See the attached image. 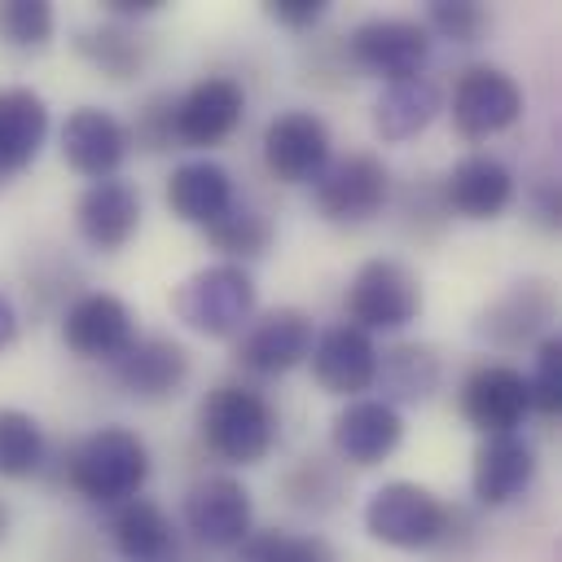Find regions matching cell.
<instances>
[{"mask_svg":"<svg viewBox=\"0 0 562 562\" xmlns=\"http://www.w3.org/2000/svg\"><path fill=\"white\" fill-rule=\"evenodd\" d=\"M277 408L246 382H220L198 404V435L228 465H259L277 443Z\"/></svg>","mask_w":562,"mask_h":562,"instance_id":"cell-1","label":"cell"},{"mask_svg":"<svg viewBox=\"0 0 562 562\" xmlns=\"http://www.w3.org/2000/svg\"><path fill=\"white\" fill-rule=\"evenodd\" d=\"M149 479V448L127 426H97L66 457V483L92 505H123Z\"/></svg>","mask_w":562,"mask_h":562,"instance_id":"cell-2","label":"cell"},{"mask_svg":"<svg viewBox=\"0 0 562 562\" xmlns=\"http://www.w3.org/2000/svg\"><path fill=\"white\" fill-rule=\"evenodd\" d=\"M171 312L180 325H189L202 338H233L255 321V277L241 263H206L193 268L180 285H171Z\"/></svg>","mask_w":562,"mask_h":562,"instance_id":"cell-3","label":"cell"},{"mask_svg":"<svg viewBox=\"0 0 562 562\" xmlns=\"http://www.w3.org/2000/svg\"><path fill=\"white\" fill-rule=\"evenodd\" d=\"M452 527V509L413 479H391L364 501V531L386 549H435Z\"/></svg>","mask_w":562,"mask_h":562,"instance_id":"cell-4","label":"cell"},{"mask_svg":"<svg viewBox=\"0 0 562 562\" xmlns=\"http://www.w3.org/2000/svg\"><path fill=\"white\" fill-rule=\"evenodd\" d=\"M347 325L373 334H395L422 312V281L400 259H364L347 281Z\"/></svg>","mask_w":562,"mask_h":562,"instance_id":"cell-5","label":"cell"},{"mask_svg":"<svg viewBox=\"0 0 562 562\" xmlns=\"http://www.w3.org/2000/svg\"><path fill=\"white\" fill-rule=\"evenodd\" d=\"M312 202L329 224H369L391 202V167L378 154L329 158V167L312 180Z\"/></svg>","mask_w":562,"mask_h":562,"instance_id":"cell-6","label":"cell"},{"mask_svg":"<svg viewBox=\"0 0 562 562\" xmlns=\"http://www.w3.org/2000/svg\"><path fill=\"white\" fill-rule=\"evenodd\" d=\"M448 114H452V127H457L461 140L501 136L522 114V88L509 70H501L492 61H474L457 75Z\"/></svg>","mask_w":562,"mask_h":562,"instance_id":"cell-7","label":"cell"},{"mask_svg":"<svg viewBox=\"0 0 562 562\" xmlns=\"http://www.w3.org/2000/svg\"><path fill=\"white\" fill-rule=\"evenodd\" d=\"M347 53L382 83L413 79L430 61V31L417 18H364L347 35Z\"/></svg>","mask_w":562,"mask_h":562,"instance_id":"cell-8","label":"cell"},{"mask_svg":"<svg viewBox=\"0 0 562 562\" xmlns=\"http://www.w3.org/2000/svg\"><path fill=\"white\" fill-rule=\"evenodd\" d=\"M246 114V88L228 75H202L171 105V136L189 149H211L237 132Z\"/></svg>","mask_w":562,"mask_h":562,"instance_id":"cell-9","label":"cell"},{"mask_svg":"<svg viewBox=\"0 0 562 562\" xmlns=\"http://www.w3.org/2000/svg\"><path fill=\"white\" fill-rule=\"evenodd\" d=\"M263 167L281 184H312L329 167V127L312 110H281L263 127Z\"/></svg>","mask_w":562,"mask_h":562,"instance_id":"cell-10","label":"cell"},{"mask_svg":"<svg viewBox=\"0 0 562 562\" xmlns=\"http://www.w3.org/2000/svg\"><path fill=\"white\" fill-rule=\"evenodd\" d=\"M184 527L206 549H237L255 531V501L241 479L206 474L184 492Z\"/></svg>","mask_w":562,"mask_h":562,"instance_id":"cell-11","label":"cell"},{"mask_svg":"<svg viewBox=\"0 0 562 562\" xmlns=\"http://www.w3.org/2000/svg\"><path fill=\"white\" fill-rule=\"evenodd\" d=\"M136 338L132 307L110 290H88L61 312V342L79 360H105L114 364Z\"/></svg>","mask_w":562,"mask_h":562,"instance_id":"cell-12","label":"cell"},{"mask_svg":"<svg viewBox=\"0 0 562 562\" xmlns=\"http://www.w3.org/2000/svg\"><path fill=\"white\" fill-rule=\"evenodd\" d=\"M461 413L479 435H509L531 417L527 373L514 364H479L461 382Z\"/></svg>","mask_w":562,"mask_h":562,"instance_id":"cell-13","label":"cell"},{"mask_svg":"<svg viewBox=\"0 0 562 562\" xmlns=\"http://www.w3.org/2000/svg\"><path fill=\"white\" fill-rule=\"evenodd\" d=\"M316 342V325L303 307H272L263 316H255L241 338H237V360L250 369V373H263V378H277V373H290L299 364H307V351Z\"/></svg>","mask_w":562,"mask_h":562,"instance_id":"cell-14","label":"cell"},{"mask_svg":"<svg viewBox=\"0 0 562 562\" xmlns=\"http://www.w3.org/2000/svg\"><path fill=\"white\" fill-rule=\"evenodd\" d=\"M307 364H312V378H316V386L325 395L356 400L378 378V347H373V338L364 329L338 321L329 329H316V342L307 351Z\"/></svg>","mask_w":562,"mask_h":562,"instance_id":"cell-15","label":"cell"},{"mask_svg":"<svg viewBox=\"0 0 562 562\" xmlns=\"http://www.w3.org/2000/svg\"><path fill=\"white\" fill-rule=\"evenodd\" d=\"M127 149H132L127 123L101 105H79L61 123V158L70 171H79L88 180H110L123 167Z\"/></svg>","mask_w":562,"mask_h":562,"instance_id":"cell-16","label":"cell"},{"mask_svg":"<svg viewBox=\"0 0 562 562\" xmlns=\"http://www.w3.org/2000/svg\"><path fill=\"white\" fill-rule=\"evenodd\" d=\"M400 439H404L400 408H391L386 400H373V395L347 400L334 417V430H329L334 452L356 470H369V465L386 461L400 448Z\"/></svg>","mask_w":562,"mask_h":562,"instance_id":"cell-17","label":"cell"},{"mask_svg":"<svg viewBox=\"0 0 562 562\" xmlns=\"http://www.w3.org/2000/svg\"><path fill=\"white\" fill-rule=\"evenodd\" d=\"M514 189H518V180L501 158L465 154L439 180V202L448 215H461V220H496L501 211H509Z\"/></svg>","mask_w":562,"mask_h":562,"instance_id":"cell-18","label":"cell"},{"mask_svg":"<svg viewBox=\"0 0 562 562\" xmlns=\"http://www.w3.org/2000/svg\"><path fill=\"white\" fill-rule=\"evenodd\" d=\"M536 479V448L518 430L509 435H483L470 465V492L483 509H505L518 501Z\"/></svg>","mask_w":562,"mask_h":562,"instance_id":"cell-19","label":"cell"},{"mask_svg":"<svg viewBox=\"0 0 562 562\" xmlns=\"http://www.w3.org/2000/svg\"><path fill=\"white\" fill-rule=\"evenodd\" d=\"M114 382L132 400H171L189 382V351L167 334H136L132 347L110 364Z\"/></svg>","mask_w":562,"mask_h":562,"instance_id":"cell-20","label":"cell"},{"mask_svg":"<svg viewBox=\"0 0 562 562\" xmlns=\"http://www.w3.org/2000/svg\"><path fill=\"white\" fill-rule=\"evenodd\" d=\"M75 228L101 255L123 250L140 228V193L119 176L92 180L75 202Z\"/></svg>","mask_w":562,"mask_h":562,"instance_id":"cell-21","label":"cell"},{"mask_svg":"<svg viewBox=\"0 0 562 562\" xmlns=\"http://www.w3.org/2000/svg\"><path fill=\"white\" fill-rule=\"evenodd\" d=\"M553 312H558V303L544 281H514L505 294H496L479 312L474 329L492 347H522L531 338H544V325L553 321Z\"/></svg>","mask_w":562,"mask_h":562,"instance_id":"cell-22","label":"cell"},{"mask_svg":"<svg viewBox=\"0 0 562 562\" xmlns=\"http://www.w3.org/2000/svg\"><path fill=\"white\" fill-rule=\"evenodd\" d=\"M48 105L35 88H0V189H9L44 149Z\"/></svg>","mask_w":562,"mask_h":562,"instance_id":"cell-23","label":"cell"},{"mask_svg":"<svg viewBox=\"0 0 562 562\" xmlns=\"http://www.w3.org/2000/svg\"><path fill=\"white\" fill-rule=\"evenodd\" d=\"M162 198H167L171 215L184 220V224H193V228L215 224L237 202L233 198V176L215 158H189V162L171 167Z\"/></svg>","mask_w":562,"mask_h":562,"instance_id":"cell-24","label":"cell"},{"mask_svg":"<svg viewBox=\"0 0 562 562\" xmlns=\"http://www.w3.org/2000/svg\"><path fill=\"white\" fill-rule=\"evenodd\" d=\"M439 110H443V97L430 75L395 79V83H382V92L373 101V132L386 145H404L413 136H422Z\"/></svg>","mask_w":562,"mask_h":562,"instance_id":"cell-25","label":"cell"},{"mask_svg":"<svg viewBox=\"0 0 562 562\" xmlns=\"http://www.w3.org/2000/svg\"><path fill=\"white\" fill-rule=\"evenodd\" d=\"M443 364L430 342H395L391 351H378V386L382 400L395 404H426L439 391Z\"/></svg>","mask_w":562,"mask_h":562,"instance_id":"cell-26","label":"cell"},{"mask_svg":"<svg viewBox=\"0 0 562 562\" xmlns=\"http://www.w3.org/2000/svg\"><path fill=\"white\" fill-rule=\"evenodd\" d=\"M110 540H114V549L127 562H162L176 549L171 518L149 496H132V501L114 505V514H110Z\"/></svg>","mask_w":562,"mask_h":562,"instance_id":"cell-27","label":"cell"},{"mask_svg":"<svg viewBox=\"0 0 562 562\" xmlns=\"http://www.w3.org/2000/svg\"><path fill=\"white\" fill-rule=\"evenodd\" d=\"M75 53L83 61H92L105 79H132L140 66H145V53L149 44L136 35V26L127 22H101V26H88L75 35Z\"/></svg>","mask_w":562,"mask_h":562,"instance_id":"cell-28","label":"cell"},{"mask_svg":"<svg viewBox=\"0 0 562 562\" xmlns=\"http://www.w3.org/2000/svg\"><path fill=\"white\" fill-rule=\"evenodd\" d=\"M202 233H206V241L224 255V263H241V268H246V259H259V255L272 246V220H268L263 211L246 206V202H233V206H228L215 224H206Z\"/></svg>","mask_w":562,"mask_h":562,"instance_id":"cell-29","label":"cell"},{"mask_svg":"<svg viewBox=\"0 0 562 562\" xmlns=\"http://www.w3.org/2000/svg\"><path fill=\"white\" fill-rule=\"evenodd\" d=\"M44 452H48L44 426L26 408L0 404V479H13L18 483V479L40 474Z\"/></svg>","mask_w":562,"mask_h":562,"instance_id":"cell-30","label":"cell"},{"mask_svg":"<svg viewBox=\"0 0 562 562\" xmlns=\"http://www.w3.org/2000/svg\"><path fill=\"white\" fill-rule=\"evenodd\" d=\"M233 562H338V553L329 549L325 536L263 527V531H250L237 544V558Z\"/></svg>","mask_w":562,"mask_h":562,"instance_id":"cell-31","label":"cell"},{"mask_svg":"<svg viewBox=\"0 0 562 562\" xmlns=\"http://www.w3.org/2000/svg\"><path fill=\"white\" fill-rule=\"evenodd\" d=\"M57 35V9L48 0H0V44L13 53H40Z\"/></svg>","mask_w":562,"mask_h":562,"instance_id":"cell-32","label":"cell"},{"mask_svg":"<svg viewBox=\"0 0 562 562\" xmlns=\"http://www.w3.org/2000/svg\"><path fill=\"white\" fill-rule=\"evenodd\" d=\"M487 22H492V13L479 0H430L422 26L435 31L439 40H452V44H479Z\"/></svg>","mask_w":562,"mask_h":562,"instance_id":"cell-33","label":"cell"},{"mask_svg":"<svg viewBox=\"0 0 562 562\" xmlns=\"http://www.w3.org/2000/svg\"><path fill=\"white\" fill-rule=\"evenodd\" d=\"M527 391H531V413L558 417V408H562V338L558 334H544L536 342V364L527 373Z\"/></svg>","mask_w":562,"mask_h":562,"instance_id":"cell-34","label":"cell"},{"mask_svg":"<svg viewBox=\"0 0 562 562\" xmlns=\"http://www.w3.org/2000/svg\"><path fill=\"white\" fill-rule=\"evenodd\" d=\"M171 105H176L171 92L149 97L145 110L136 114V123L127 127V136H132L136 145H145V149H167V145L176 140V136H171Z\"/></svg>","mask_w":562,"mask_h":562,"instance_id":"cell-35","label":"cell"},{"mask_svg":"<svg viewBox=\"0 0 562 562\" xmlns=\"http://www.w3.org/2000/svg\"><path fill=\"white\" fill-rule=\"evenodd\" d=\"M263 13H268L277 26H285V31H312V26L329 13V4H325V0H268Z\"/></svg>","mask_w":562,"mask_h":562,"instance_id":"cell-36","label":"cell"},{"mask_svg":"<svg viewBox=\"0 0 562 562\" xmlns=\"http://www.w3.org/2000/svg\"><path fill=\"white\" fill-rule=\"evenodd\" d=\"M531 211H536V220L544 224V228H558L562 224V189H558V180H536L531 184Z\"/></svg>","mask_w":562,"mask_h":562,"instance_id":"cell-37","label":"cell"},{"mask_svg":"<svg viewBox=\"0 0 562 562\" xmlns=\"http://www.w3.org/2000/svg\"><path fill=\"white\" fill-rule=\"evenodd\" d=\"M101 9L114 22H140V18H154L158 9H167V0H101Z\"/></svg>","mask_w":562,"mask_h":562,"instance_id":"cell-38","label":"cell"},{"mask_svg":"<svg viewBox=\"0 0 562 562\" xmlns=\"http://www.w3.org/2000/svg\"><path fill=\"white\" fill-rule=\"evenodd\" d=\"M18 329H22L18 307L9 303V294H0V351H9V347L18 342Z\"/></svg>","mask_w":562,"mask_h":562,"instance_id":"cell-39","label":"cell"},{"mask_svg":"<svg viewBox=\"0 0 562 562\" xmlns=\"http://www.w3.org/2000/svg\"><path fill=\"white\" fill-rule=\"evenodd\" d=\"M9 522H13V514H9V505H4V501H0V540H4V536H9Z\"/></svg>","mask_w":562,"mask_h":562,"instance_id":"cell-40","label":"cell"}]
</instances>
